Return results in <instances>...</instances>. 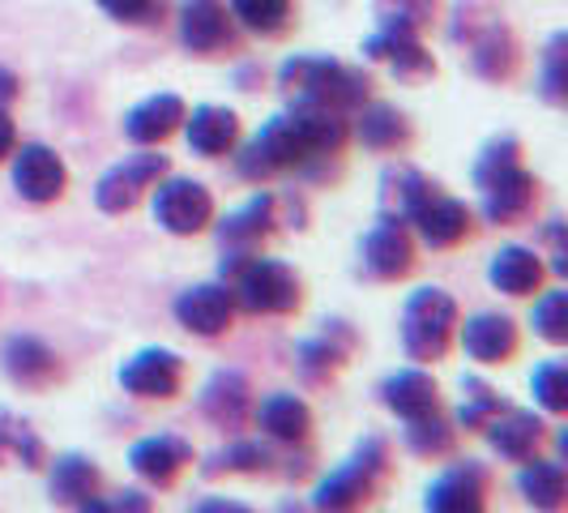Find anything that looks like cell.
<instances>
[{
    "instance_id": "obj_1",
    "label": "cell",
    "mask_w": 568,
    "mask_h": 513,
    "mask_svg": "<svg viewBox=\"0 0 568 513\" xmlns=\"http://www.w3.org/2000/svg\"><path fill=\"white\" fill-rule=\"evenodd\" d=\"M346 142V120L338 112H321V108H295L286 115H274L253 142L240 154L244 180H265L274 171L304 168L308 159L338 154Z\"/></svg>"
},
{
    "instance_id": "obj_2",
    "label": "cell",
    "mask_w": 568,
    "mask_h": 513,
    "mask_svg": "<svg viewBox=\"0 0 568 513\" xmlns=\"http://www.w3.org/2000/svg\"><path fill=\"white\" fill-rule=\"evenodd\" d=\"M475 189L484 193V214L496 228H509L530 214L535 205V175L521 168V145L517 138H496L484 145L475 163Z\"/></svg>"
},
{
    "instance_id": "obj_3",
    "label": "cell",
    "mask_w": 568,
    "mask_h": 513,
    "mask_svg": "<svg viewBox=\"0 0 568 513\" xmlns=\"http://www.w3.org/2000/svg\"><path fill=\"white\" fill-rule=\"evenodd\" d=\"M278 86L295 108H321V112H351L368 99V78L342 60L295 57L278 69Z\"/></svg>"
},
{
    "instance_id": "obj_4",
    "label": "cell",
    "mask_w": 568,
    "mask_h": 513,
    "mask_svg": "<svg viewBox=\"0 0 568 513\" xmlns=\"http://www.w3.org/2000/svg\"><path fill=\"white\" fill-rule=\"evenodd\" d=\"M454 39L466 48L475 73L487 82H505L517 69V39L496 4L487 0H462L454 9Z\"/></svg>"
},
{
    "instance_id": "obj_5",
    "label": "cell",
    "mask_w": 568,
    "mask_h": 513,
    "mask_svg": "<svg viewBox=\"0 0 568 513\" xmlns=\"http://www.w3.org/2000/svg\"><path fill=\"white\" fill-rule=\"evenodd\" d=\"M223 274H231V295L244 313L274 316L300 304V274L274 256L231 253V261H223Z\"/></svg>"
},
{
    "instance_id": "obj_6",
    "label": "cell",
    "mask_w": 568,
    "mask_h": 513,
    "mask_svg": "<svg viewBox=\"0 0 568 513\" xmlns=\"http://www.w3.org/2000/svg\"><path fill=\"white\" fill-rule=\"evenodd\" d=\"M457 325V300L440 286H419L402 309V346L410 360L436 364L445 360Z\"/></svg>"
},
{
    "instance_id": "obj_7",
    "label": "cell",
    "mask_w": 568,
    "mask_h": 513,
    "mask_svg": "<svg viewBox=\"0 0 568 513\" xmlns=\"http://www.w3.org/2000/svg\"><path fill=\"white\" fill-rule=\"evenodd\" d=\"M214 219V198L201 180L171 175L154 189V223L168 235H197Z\"/></svg>"
},
{
    "instance_id": "obj_8",
    "label": "cell",
    "mask_w": 568,
    "mask_h": 513,
    "mask_svg": "<svg viewBox=\"0 0 568 513\" xmlns=\"http://www.w3.org/2000/svg\"><path fill=\"white\" fill-rule=\"evenodd\" d=\"M381 475H385V445L368 441L346 466H338L325 484L316 487V510H355V505H364V501H372Z\"/></svg>"
},
{
    "instance_id": "obj_9",
    "label": "cell",
    "mask_w": 568,
    "mask_h": 513,
    "mask_svg": "<svg viewBox=\"0 0 568 513\" xmlns=\"http://www.w3.org/2000/svg\"><path fill=\"white\" fill-rule=\"evenodd\" d=\"M163 175H168V159H163V154H133V159L115 163V168L99 180L94 201H99L103 214H124V210H133V205L142 201L145 189H154Z\"/></svg>"
},
{
    "instance_id": "obj_10",
    "label": "cell",
    "mask_w": 568,
    "mask_h": 513,
    "mask_svg": "<svg viewBox=\"0 0 568 513\" xmlns=\"http://www.w3.org/2000/svg\"><path fill=\"white\" fill-rule=\"evenodd\" d=\"M13 189L18 198L34 201V205H48L64 193L69 184V171L60 163L57 150H48L43 142H27V145H13Z\"/></svg>"
},
{
    "instance_id": "obj_11",
    "label": "cell",
    "mask_w": 568,
    "mask_h": 513,
    "mask_svg": "<svg viewBox=\"0 0 568 513\" xmlns=\"http://www.w3.org/2000/svg\"><path fill=\"white\" fill-rule=\"evenodd\" d=\"M180 381H184V364L168 346H145L133 360H124V369H120V385L133 399H175Z\"/></svg>"
},
{
    "instance_id": "obj_12",
    "label": "cell",
    "mask_w": 568,
    "mask_h": 513,
    "mask_svg": "<svg viewBox=\"0 0 568 513\" xmlns=\"http://www.w3.org/2000/svg\"><path fill=\"white\" fill-rule=\"evenodd\" d=\"M231 316H235V295H231V286H223V283L189 286V291H180V300H175V321H180L189 334H197V339H219L231 325Z\"/></svg>"
},
{
    "instance_id": "obj_13",
    "label": "cell",
    "mask_w": 568,
    "mask_h": 513,
    "mask_svg": "<svg viewBox=\"0 0 568 513\" xmlns=\"http://www.w3.org/2000/svg\"><path fill=\"white\" fill-rule=\"evenodd\" d=\"M410 265H415V244L406 223L381 219L364 240V270L372 279H402Z\"/></svg>"
},
{
    "instance_id": "obj_14",
    "label": "cell",
    "mask_w": 568,
    "mask_h": 513,
    "mask_svg": "<svg viewBox=\"0 0 568 513\" xmlns=\"http://www.w3.org/2000/svg\"><path fill=\"white\" fill-rule=\"evenodd\" d=\"M364 52L372 60H381V64H389V73L402 78V82H424V78L436 73V64L424 52L419 34H406V30H376Z\"/></svg>"
},
{
    "instance_id": "obj_15",
    "label": "cell",
    "mask_w": 568,
    "mask_h": 513,
    "mask_svg": "<svg viewBox=\"0 0 568 513\" xmlns=\"http://www.w3.org/2000/svg\"><path fill=\"white\" fill-rule=\"evenodd\" d=\"M491 450L509 462H526V457L539 454L542 445V420L530 415V411H513V406H500L491 420L484 424Z\"/></svg>"
},
{
    "instance_id": "obj_16",
    "label": "cell",
    "mask_w": 568,
    "mask_h": 513,
    "mask_svg": "<svg viewBox=\"0 0 568 513\" xmlns=\"http://www.w3.org/2000/svg\"><path fill=\"white\" fill-rule=\"evenodd\" d=\"M410 223L419 228V235H424L432 249H454L457 240L466 235V228H470V210L457 198H445V193L432 189V193L415 205Z\"/></svg>"
},
{
    "instance_id": "obj_17",
    "label": "cell",
    "mask_w": 568,
    "mask_h": 513,
    "mask_svg": "<svg viewBox=\"0 0 568 513\" xmlns=\"http://www.w3.org/2000/svg\"><path fill=\"white\" fill-rule=\"evenodd\" d=\"M484 496H487V475L484 466L466 462V466H454L445 471L436 484L427 487V510L436 513H475L484 510Z\"/></svg>"
},
{
    "instance_id": "obj_18",
    "label": "cell",
    "mask_w": 568,
    "mask_h": 513,
    "mask_svg": "<svg viewBox=\"0 0 568 513\" xmlns=\"http://www.w3.org/2000/svg\"><path fill=\"white\" fill-rule=\"evenodd\" d=\"M133 471L142 475L145 484H171L189 462H193V450H189V441H180V436H171V432H159V436H145L133 445Z\"/></svg>"
},
{
    "instance_id": "obj_19",
    "label": "cell",
    "mask_w": 568,
    "mask_h": 513,
    "mask_svg": "<svg viewBox=\"0 0 568 513\" xmlns=\"http://www.w3.org/2000/svg\"><path fill=\"white\" fill-rule=\"evenodd\" d=\"M184 115L189 112H184L180 94H150L145 103H138L133 112L124 115V133H129V142L138 145H159L184 124Z\"/></svg>"
},
{
    "instance_id": "obj_20",
    "label": "cell",
    "mask_w": 568,
    "mask_h": 513,
    "mask_svg": "<svg viewBox=\"0 0 568 513\" xmlns=\"http://www.w3.org/2000/svg\"><path fill=\"white\" fill-rule=\"evenodd\" d=\"M180 39L189 52L210 57L219 48L231 43V18L219 0H189L184 13H180Z\"/></svg>"
},
{
    "instance_id": "obj_21",
    "label": "cell",
    "mask_w": 568,
    "mask_h": 513,
    "mask_svg": "<svg viewBox=\"0 0 568 513\" xmlns=\"http://www.w3.org/2000/svg\"><path fill=\"white\" fill-rule=\"evenodd\" d=\"M462 346L479 364H505L517 351V325L500 313H479L462 325Z\"/></svg>"
},
{
    "instance_id": "obj_22",
    "label": "cell",
    "mask_w": 568,
    "mask_h": 513,
    "mask_svg": "<svg viewBox=\"0 0 568 513\" xmlns=\"http://www.w3.org/2000/svg\"><path fill=\"white\" fill-rule=\"evenodd\" d=\"M184 133H189V145H193L197 154L219 159V154H227L231 145L240 142V115L231 112V108L205 103V108H197L193 115H184Z\"/></svg>"
},
{
    "instance_id": "obj_23",
    "label": "cell",
    "mask_w": 568,
    "mask_h": 513,
    "mask_svg": "<svg viewBox=\"0 0 568 513\" xmlns=\"http://www.w3.org/2000/svg\"><path fill=\"white\" fill-rule=\"evenodd\" d=\"M4 372H9L22 390H43L60 372L57 351H52L48 342L30 339V334H18V339H9V346H4Z\"/></svg>"
},
{
    "instance_id": "obj_24",
    "label": "cell",
    "mask_w": 568,
    "mask_h": 513,
    "mask_svg": "<svg viewBox=\"0 0 568 513\" xmlns=\"http://www.w3.org/2000/svg\"><path fill=\"white\" fill-rule=\"evenodd\" d=\"M487 283L505 295H535L542 283V261L535 249H521V244H509L491 256L487 265Z\"/></svg>"
},
{
    "instance_id": "obj_25",
    "label": "cell",
    "mask_w": 568,
    "mask_h": 513,
    "mask_svg": "<svg viewBox=\"0 0 568 513\" xmlns=\"http://www.w3.org/2000/svg\"><path fill=\"white\" fill-rule=\"evenodd\" d=\"M248 381H244V372H219L210 385H205V394H201V411L214 420L219 428H240L248 420Z\"/></svg>"
},
{
    "instance_id": "obj_26",
    "label": "cell",
    "mask_w": 568,
    "mask_h": 513,
    "mask_svg": "<svg viewBox=\"0 0 568 513\" xmlns=\"http://www.w3.org/2000/svg\"><path fill=\"white\" fill-rule=\"evenodd\" d=\"M99 484H103V475H99V466L82 454H64L52 466V501L57 505H73V510H85L94 496H99Z\"/></svg>"
},
{
    "instance_id": "obj_27",
    "label": "cell",
    "mask_w": 568,
    "mask_h": 513,
    "mask_svg": "<svg viewBox=\"0 0 568 513\" xmlns=\"http://www.w3.org/2000/svg\"><path fill=\"white\" fill-rule=\"evenodd\" d=\"M381 399H385V406H389L398 420H419L427 411H436V381L419 369L394 372V376L381 385Z\"/></svg>"
},
{
    "instance_id": "obj_28",
    "label": "cell",
    "mask_w": 568,
    "mask_h": 513,
    "mask_svg": "<svg viewBox=\"0 0 568 513\" xmlns=\"http://www.w3.org/2000/svg\"><path fill=\"white\" fill-rule=\"evenodd\" d=\"M256 420L265 428V436H274V441H304L308 436V428H313V411H308V402L295 399V394H270V399L261 402V411H256Z\"/></svg>"
},
{
    "instance_id": "obj_29",
    "label": "cell",
    "mask_w": 568,
    "mask_h": 513,
    "mask_svg": "<svg viewBox=\"0 0 568 513\" xmlns=\"http://www.w3.org/2000/svg\"><path fill=\"white\" fill-rule=\"evenodd\" d=\"M432 189H436V184H427L415 168H389L385 171V189H381V210H385V219L410 223L415 205H419Z\"/></svg>"
},
{
    "instance_id": "obj_30",
    "label": "cell",
    "mask_w": 568,
    "mask_h": 513,
    "mask_svg": "<svg viewBox=\"0 0 568 513\" xmlns=\"http://www.w3.org/2000/svg\"><path fill=\"white\" fill-rule=\"evenodd\" d=\"M521 496L535 505V510H560L565 505V466L560 462H539V457H526L521 475H517Z\"/></svg>"
},
{
    "instance_id": "obj_31",
    "label": "cell",
    "mask_w": 568,
    "mask_h": 513,
    "mask_svg": "<svg viewBox=\"0 0 568 513\" xmlns=\"http://www.w3.org/2000/svg\"><path fill=\"white\" fill-rule=\"evenodd\" d=\"M270 223H274V198L270 193H261V198H253L244 210H235L227 223H223V249H231V253H248L256 240L270 231Z\"/></svg>"
},
{
    "instance_id": "obj_32",
    "label": "cell",
    "mask_w": 568,
    "mask_h": 513,
    "mask_svg": "<svg viewBox=\"0 0 568 513\" xmlns=\"http://www.w3.org/2000/svg\"><path fill=\"white\" fill-rule=\"evenodd\" d=\"M359 138L372 150H398L410 142V124L389 103H359Z\"/></svg>"
},
{
    "instance_id": "obj_33",
    "label": "cell",
    "mask_w": 568,
    "mask_h": 513,
    "mask_svg": "<svg viewBox=\"0 0 568 513\" xmlns=\"http://www.w3.org/2000/svg\"><path fill=\"white\" fill-rule=\"evenodd\" d=\"M381 30H406V34H419V30L436 18V0H376L372 4Z\"/></svg>"
},
{
    "instance_id": "obj_34",
    "label": "cell",
    "mask_w": 568,
    "mask_h": 513,
    "mask_svg": "<svg viewBox=\"0 0 568 513\" xmlns=\"http://www.w3.org/2000/svg\"><path fill=\"white\" fill-rule=\"evenodd\" d=\"M406 445L419 457H440L454 450V428L445 424L436 411H427L419 420H406Z\"/></svg>"
},
{
    "instance_id": "obj_35",
    "label": "cell",
    "mask_w": 568,
    "mask_h": 513,
    "mask_svg": "<svg viewBox=\"0 0 568 513\" xmlns=\"http://www.w3.org/2000/svg\"><path fill=\"white\" fill-rule=\"evenodd\" d=\"M231 13L256 34H278L291 22V0H231Z\"/></svg>"
},
{
    "instance_id": "obj_36",
    "label": "cell",
    "mask_w": 568,
    "mask_h": 513,
    "mask_svg": "<svg viewBox=\"0 0 568 513\" xmlns=\"http://www.w3.org/2000/svg\"><path fill=\"white\" fill-rule=\"evenodd\" d=\"M0 454H13L22 457V466H43V445H39V436L30 432V424L22 420H13L9 411H0Z\"/></svg>"
},
{
    "instance_id": "obj_37",
    "label": "cell",
    "mask_w": 568,
    "mask_h": 513,
    "mask_svg": "<svg viewBox=\"0 0 568 513\" xmlns=\"http://www.w3.org/2000/svg\"><path fill=\"white\" fill-rule=\"evenodd\" d=\"M530 385H535V399H539L542 411H551V415L568 411V369L560 364V360L539 364L535 376H530Z\"/></svg>"
},
{
    "instance_id": "obj_38",
    "label": "cell",
    "mask_w": 568,
    "mask_h": 513,
    "mask_svg": "<svg viewBox=\"0 0 568 513\" xmlns=\"http://www.w3.org/2000/svg\"><path fill=\"white\" fill-rule=\"evenodd\" d=\"M535 334L547 342H568V291H547L535 304Z\"/></svg>"
},
{
    "instance_id": "obj_39",
    "label": "cell",
    "mask_w": 568,
    "mask_h": 513,
    "mask_svg": "<svg viewBox=\"0 0 568 513\" xmlns=\"http://www.w3.org/2000/svg\"><path fill=\"white\" fill-rule=\"evenodd\" d=\"M565 48H568V34H556L542 52V99L547 103H565Z\"/></svg>"
},
{
    "instance_id": "obj_40",
    "label": "cell",
    "mask_w": 568,
    "mask_h": 513,
    "mask_svg": "<svg viewBox=\"0 0 568 513\" xmlns=\"http://www.w3.org/2000/svg\"><path fill=\"white\" fill-rule=\"evenodd\" d=\"M466 402H462V428H484L505 402H500V394L491 390V385H484V381H466Z\"/></svg>"
},
{
    "instance_id": "obj_41",
    "label": "cell",
    "mask_w": 568,
    "mask_h": 513,
    "mask_svg": "<svg viewBox=\"0 0 568 513\" xmlns=\"http://www.w3.org/2000/svg\"><path fill=\"white\" fill-rule=\"evenodd\" d=\"M108 18L115 22H129V27H138V22H150L154 13H159V0H94Z\"/></svg>"
},
{
    "instance_id": "obj_42",
    "label": "cell",
    "mask_w": 568,
    "mask_h": 513,
    "mask_svg": "<svg viewBox=\"0 0 568 513\" xmlns=\"http://www.w3.org/2000/svg\"><path fill=\"white\" fill-rule=\"evenodd\" d=\"M265 462H270V454L261 450V445H231L227 454L219 457V466H227V471H265Z\"/></svg>"
},
{
    "instance_id": "obj_43",
    "label": "cell",
    "mask_w": 568,
    "mask_h": 513,
    "mask_svg": "<svg viewBox=\"0 0 568 513\" xmlns=\"http://www.w3.org/2000/svg\"><path fill=\"white\" fill-rule=\"evenodd\" d=\"M85 510H94V513H103V510H133V513H142V510H150V501H145L142 492H120V496H115V501H99V496H94V501H90V505H85Z\"/></svg>"
},
{
    "instance_id": "obj_44",
    "label": "cell",
    "mask_w": 568,
    "mask_h": 513,
    "mask_svg": "<svg viewBox=\"0 0 568 513\" xmlns=\"http://www.w3.org/2000/svg\"><path fill=\"white\" fill-rule=\"evenodd\" d=\"M13 145H18V129H13V115L9 108H0V163L13 154Z\"/></svg>"
},
{
    "instance_id": "obj_45",
    "label": "cell",
    "mask_w": 568,
    "mask_h": 513,
    "mask_svg": "<svg viewBox=\"0 0 568 513\" xmlns=\"http://www.w3.org/2000/svg\"><path fill=\"white\" fill-rule=\"evenodd\" d=\"M18 90H22V82H18V78H13V73L0 64V108H9V103L18 99Z\"/></svg>"
},
{
    "instance_id": "obj_46",
    "label": "cell",
    "mask_w": 568,
    "mask_h": 513,
    "mask_svg": "<svg viewBox=\"0 0 568 513\" xmlns=\"http://www.w3.org/2000/svg\"><path fill=\"white\" fill-rule=\"evenodd\" d=\"M197 513H244V505H235V501H201L193 505Z\"/></svg>"
}]
</instances>
